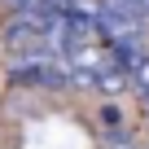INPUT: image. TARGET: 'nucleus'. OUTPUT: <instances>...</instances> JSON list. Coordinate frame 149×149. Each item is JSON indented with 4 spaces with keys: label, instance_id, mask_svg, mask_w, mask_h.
<instances>
[{
    "label": "nucleus",
    "instance_id": "f257e3e1",
    "mask_svg": "<svg viewBox=\"0 0 149 149\" xmlns=\"http://www.w3.org/2000/svg\"><path fill=\"white\" fill-rule=\"evenodd\" d=\"M123 88H127V74L114 66V70H105L101 79H97V92L105 97V101H114V97H123Z\"/></svg>",
    "mask_w": 149,
    "mask_h": 149
}]
</instances>
